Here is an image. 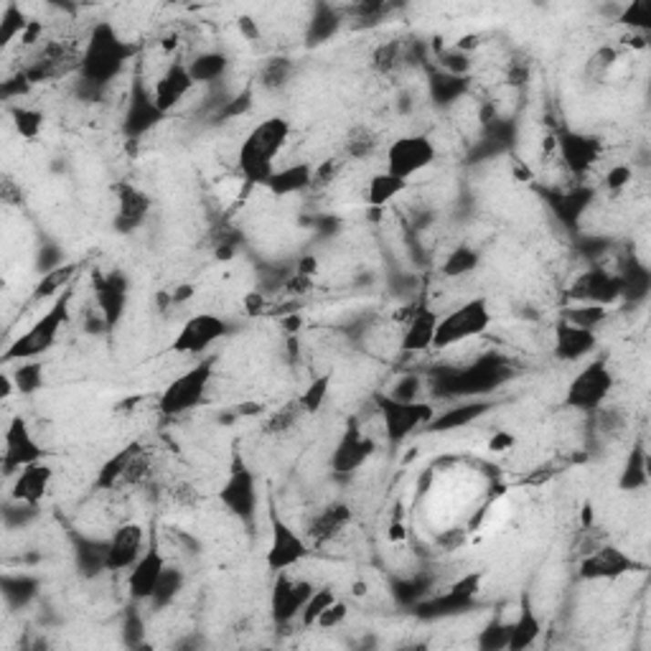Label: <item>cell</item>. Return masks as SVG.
Segmentation results:
<instances>
[{"instance_id": "cell-1", "label": "cell", "mask_w": 651, "mask_h": 651, "mask_svg": "<svg viewBox=\"0 0 651 651\" xmlns=\"http://www.w3.org/2000/svg\"><path fill=\"white\" fill-rule=\"evenodd\" d=\"M290 138V122L285 118H265L257 122L242 140L237 153V169L250 186H267L278 170V158Z\"/></svg>"}, {"instance_id": "cell-2", "label": "cell", "mask_w": 651, "mask_h": 651, "mask_svg": "<svg viewBox=\"0 0 651 651\" xmlns=\"http://www.w3.org/2000/svg\"><path fill=\"white\" fill-rule=\"evenodd\" d=\"M133 57V46L118 34V28L108 21L97 24L87 38L85 51L79 57V74L85 85L105 87L118 79L122 67Z\"/></svg>"}, {"instance_id": "cell-3", "label": "cell", "mask_w": 651, "mask_h": 651, "mask_svg": "<svg viewBox=\"0 0 651 651\" xmlns=\"http://www.w3.org/2000/svg\"><path fill=\"white\" fill-rule=\"evenodd\" d=\"M69 305H72V285L54 298V303L38 315L26 334L13 341L3 354V359L5 362H28V359H38L41 354H46L57 344L61 328L69 324Z\"/></svg>"}, {"instance_id": "cell-4", "label": "cell", "mask_w": 651, "mask_h": 651, "mask_svg": "<svg viewBox=\"0 0 651 651\" xmlns=\"http://www.w3.org/2000/svg\"><path fill=\"white\" fill-rule=\"evenodd\" d=\"M489 326H491V308H489V303L483 301V298H470V301L460 303L459 308H453L450 314L438 318L433 349L459 346L463 341L481 336Z\"/></svg>"}, {"instance_id": "cell-5", "label": "cell", "mask_w": 651, "mask_h": 651, "mask_svg": "<svg viewBox=\"0 0 651 651\" xmlns=\"http://www.w3.org/2000/svg\"><path fill=\"white\" fill-rule=\"evenodd\" d=\"M214 374V359L206 356L204 362L193 364L191 369H186L179 374L166 392L160 395V412L163 415H183V412L193 410L202 399H204L209 382Z\"/></svg>"}, {"instance_id": "cell-6", "label": "cell", "mask_w": 651, "mask_h": 651, "mask_svg": "<svg viewBox=\"0 0 651 651\" xmlns=\"http://www.w3.org/2000/svg\"><path fill=\"white\" fill-rule=\"evenodd\" d=\"M267 517H270V544H267L265 565L273 573H288L308 557V553H311L308 540L293 524H288L285 519L280 517L275 507H270Z\"/></svg>"}, {"instance_id": "cell-7", "label": "cell", "mask_w": 651, "mask_h": 651, "mask_svg": "<svg viewBox=\"0 0 651 651\" xmlns=\"http://www.w3.org/2000/svg\"><path fill=\"white\" fill-rule=\"evenodd\" d=\"M438 158L435 143L428 135H402L387 148V173L410 181L420 170L430 169Z\"/></svg>"}, {"instance_id": "cell-8", "label": "cell", "mask_w": 651, "mask_h": 651, "mask_svg": "<svg viewBox=\"0 0 651 651\" xmlns=\"http://www.w3.org/2000/svg\"><path fill=\"white\" fill-rule=\"evenodd\" d=\"M614 389V374L605 367V362H591L583 367L575 379L567 387L565 402L573 410L591 412L601 408Z\"/></svg>"}, {"instance_id": "cell-9", "label": "cell", "mask_w": 651, "mask_h": 651, "mask_svg": "<svg viewBox=\"0 0 651 651\" xmlns=\"http://www.w3.org/2000/svg\"><path fill=\"white\" fill-rule=\"evenodd\" d=\"M379 412L385 422V435L389 443H402L420 425L435 418V410L425 402H402L395 398H379Z\"/></svg>"}, {"instance_id": "cell-10", "label": "cell", "mask_w": 651, "mask_h": 651, "mask_svg": "<svg viewBox=\"0 0 651 651\" xmlns=\"http://www.w3.org/2000/svg\"><path fill=\"white\" fill-rule=\"evenodd\" d=\"M314 593V583L303 578H293L288 573H278L273 595H270V614L278 626H285L290 621H295L303 614V608L308 604Z\"/></svg>"}, {"instance_id": "cell-11", "label": "cell", "mask_w": 651, "mask_h": 651, "mask_svg": "<svg viewBox=\"0 0 651 651\" xmlns=\"http://www.w3.org/2000/svg\"><path fill=\"white\" fill-rule=\"evenodd\" d=\"M224 336H227L224 318H219V315L214 314H199L183 324L179 336L173 338V346H170V349L176 351V354L202 356V354H206V351L217 344L219 338Z\"/></svg>"}, {"instance_id": "cell-12", "label": "cell", "mask_w": 651, "mask_h": 651, "mask_svg": "<svg viewBox=\"0 0 651 651\" xmlns=\"http://www.w3.org/2000/svg\"><path fill=\"white\" fill-rule=\"evenodd\" d=\"M219 501L224 504L232 517L250 522L257 512V481H254L253 470L244 469V466H234L219 491Z\"/></svg>"}, {"instance_id": "cell-13", "label": "cell", "mask_w": 651, "mask_h": 651, "mask_svg": "<svg viewBox=\"0 0 651 651\" xmlns=\"http://www.w3.org/2000/svg\"><path fill=\"white\" fill-rule=\"evenodd\" d=\"M639 563L631 555H626L621 547L604 544V547H593L591 553H585L580 563V575L585 580H618L626 573H634Z\"/></svg>"}, {"instance_id": "cell-14", "label": "cell", "mask_w": 651, "mask_h": 651, "mask_svg": "<svg viewBox=\"0 0 651 651\" xmlns=\"http://www.w3.org/2000/svg\"><path fill=\"white\" fill-rule=\"evenodd\" d=\"M509 367L499 359H481V362L470 364L466 369L456 372L446 385L450 387L448 392L453 395H479V392H486V389H494L499 387L504 379H507Z\"/></svg>"}, {"instance_id": "cell-15", "label": "cell", "mask_w": 651, "mask_h": 651, "mask_svg": "<svg viewBox=\"0 0 651 651\" xmlns=\"http://www.w3.org/2000/svg\"><path fill=\"white\" fill-rule=\"evenodd\" d=\"M145 553V532L140 524H122L115 530V534L109 537V542L105 544V570L112 573H122L140 560Z\"/></svg>"}, {"instance_id": "cell-16", "label": "cell", "mask_w": 651, "mask_h": 651, "mask_svg": "<svg viewBox=\"0 0 651 651\" xmlns=\"http://www.w3.org/2000/svg\"><path fill=\"white\" fill-rule=\"evenodd\" d=\"M44 459V450L36 443V438L31 435L24 418H16L5 430V448H3V470L11 476L18 473L26 466L36 463Z\"/></svg>"}, {"instance_id": "cell-17", "label": "cell", "mask_w": 651, "mask_h": 651, "mask_svg": "<svg viewBox=\"0 0 651 651\" xmlns=\"http://www.w3.org/2000/svg\"><path fill=\"white\" fill-rule=\"evenodd\" d=\"M166 567H169L166 565V557H163L158 544L145 547V553L130 567V575H128V591L133 595V601H153L158 583L163 578Z\"/></svg>"}, {"instance_id": "cell-18", "label": "cell", "mask_w": 651, "mask_h": 651, "mask_svg": "<svg viewBox=\"0 0 651 651\" xmlns=\"http://www.w3.org/2000/svg\"><path fill=\"white\" fill-rule=\"evenodd\" d=\"M374 453V443L369 435H364V430L351 422L349 428L344 430V435L338 438L334 456H331V469L336 473H351V470L362 469L364 463L369 460Z\"/></svg>"}, {"instance_id": "cell-19", "label": "cell", "mask_w": 651, "mask_h": 651, "mask_svg": "<svg viewBox=\"0 0 651 651\" xmlns=\"http://www.w3.org/2000/svg\"><path fill=\"white\" fill-rule=\"evenodd\" d=\"M191 89H193V79H191V72H189V64L170 61L169 67H166V72L156 79V85H153V92H150V95H153L156 108L160 109L163 115H169L170 109L176 108V105H179Z\"/></svg>"}, {"instance_id": "cell-20", "label": "cell", "mask_w": 651, "mask_h": 651, "mask_svg": "<svg viewBox=\"0 0 651 651\" xmlns=\"http://www.w3.org/2000/svg\"><path fill=\"white\" fill-rule=\"evenodd\" d=\"M621 280L611 275L608 270L593 267L588 273H583L575 285L570 290V295L578 303H595V305H611L621 295Z\"/></svg>"}, {"instance_id": "cell-21", "label": "cell", "mask_w": 651, "mask_h": 651, "mask_svg": "<svg viewBox=\"0 0 651 651\" xmlns=\"http://www.w3.org/2000/svg\"><path fill=\"white\" fill-rule=\"evenodd\" d=\"M97 293V311L102 314L108 328L118 326V321L125 314V303H128V278L122 273H108V275H97L95 278Z\"/></svg>"}, {"instance_id": "cell-22", "label": "cell", "mask_w": 651, "mask_h": 651, "mask_svg": "<svg viewBox=\"0 0 651 651\" xmlns=\"http://www.w3.org/2000/svg\"><path fill=\"white\" fill-rule=\"evenodd\" d=\"M598 338L591 328H580V326L567 324V321H557L555 324V354L557 359L563 362H578L585 359L593 349H595Z\"/></svg>"}, {"instance_id": "cell-23", "label": "cell", "mask_w": 651, "mask_h": 651, "mask_svg": "<svg viewBox=\"0 0 651 651\" xmlns=\"http://www.w3.org/2000/svg\"><path fill=\"white\" fill-rule=\"evenodd\" d=\"M48 486H51V469L44 460H36L16 473L11 496L24 507H36L38 501L48 494Z\"/></svg>"}, {"instance_id": "cell-24", "label": "cell", "mask_w": 651, "mask_h": 651, "mask_svg": "<svg viewBox=\"0 0 651 651\" xmlns=\"http://www.w3.org/2000/svg\"><path fill=\"white\" fill-rule=\"evenodd\" d=\"M557 150L573 173H585L601 156V143L583 133H563L557 138Z\"/></svg>"}, {"instance_id": "cell-25", "label": "cell", "mask_w": 651, "mask_h": 651, "mask_svg": "<svg viewBox=\"0 0 651 651\" xmlns=\"http://www.w3.org/2000/svg\"><path fill=\"white\" fill-rule=\"evenodd\" d=\"M150 212V199L148 193L140 191L133 183H120L118 186V214H115V227L120 232H133L148 217Z\"/></svg>"}, {"instance_id": "cell-26", "label": "cell", "mask_w": 651, "mask_h": 651, "mask_svg": "<svg viewBox=\"0 0 651 651\" xmlns=\"http://www.w3.org/2000/svg\"><path fill=\"white\" fill-rule=\"evenodd\" d=\"M438 318L433 308L428 305H418L415 314L408 321V328L402 334V349L405 351H425L433 349L435 328H438Z\"/></svg>"}, {"instance_id": "cell-27", "label": "cell", "mask_w": 651, "mask_h": 651, "mask_svg": "<svg viewBox=\"0 0 651 651\" xmlns=\"http://www.w3.org/2000/svg\"><path fill=\"white\" fill-rule=\"evenodd\" d=\"M166 115L156 108L153 95H148L143 89H135L128 105V115H125V133L128 135H143L148 133L158 120H163Z\"/></svg>"}, {"instance_id": "cell-28", "label": "cell", "mask_w": 651, "mask_h": 651, "mask_svg": "<svg viewBox=\"0 0 651 651\" xmlns=\"http://www.w3.org/2000/svg\"><path fill=\"white\" fill-rule=\"evenodd\" d=\"M351 522V509L346 504H328L326 509H321L311 522H308V530L305 534L314 540V542H328L334 540L338 532H344L349 527Z\"/></svg>"}, {"instance_id": "cell-29", "label": "cell", "mask_w": 651, "mask_h": 651, "mask_svg": "<svg viewBox=\"0 0 651 651\" xmlns=\"http://www.w3.org/2000/svg\"><path fill=\"white\" fill-rule=\"evenodd\" d=\"M314 173L315 170L311 169V163H305V160L290 163V166L278 169L270 176L267 189L275 193V196H293V193L303 191V189H308V186L314 183Z\"/></svg>"}, {"instance_id": "cell-30", "label": "cell", "mask_w": 651, "mask_h": 651, "mask_svg": "<svg viewBox=\"0 0 651 651\" xmlns=\"http://www.w3.org/2000/svg\"><path fill=\"white\" fill-rule=\"evenodd\" d=\"M540 634H542V624H540V618H537V614L532 611V605L524 604L522 605V611H519L517 621H512L507 649L509 651L530 649L532 644L540 639Z\"/></svg>"}, {"instance_id": "cell-31", "label": "cell", "mask_w": 651, "mask_h": 651, "mask_svg": "<svg viewBox=\"0 0 651 651\" xmlns=\"http://www.w3.org/2000/svg\"><path fill=\"white\" fill-rule=\"evenodd\" d=\"M486 412L483 402H469V405H459V408H450L443 415H435L433 420L428 422L425 428H430L435 433H446V430H459L466 428L469 422H473L476 418H481Z\"/></svg>"}, {"instance_id": "cell-32", "label": "cell", "mask_w": 651, "mask_h": 651, "mask_svg": "<svg viewBox=\"0 0 651 651\" xmlns=\"http://www.w3.org/2000/svg\"><path fill=\"white\" fill-rule=\"evenodd\" d=\"M405 189H408V181H402V179L387 173V170L377 173L369 179V186H367V204L374 206V209H382V206L392 204Z\"/></svg>"}, {"instance_id": "cell-33", "label": "cell", "mask_w": 651, "mask_h": 651, "mask_svg": "<svg viewBox=\"0 0 651 651\" xmlns=\"http://www.w3.org/2000/svg\"><path fill=\"white\" fill-rule=\"evenodd\" d=\"M189 72H191L193 85H212L227 72V57L219 51H204L189 64Z\"/></svg>"}, {"instance_id": "cell-34", "label": "cell", "mask_w": 651, "mask_h": 651, "mask_svg": "<svg viewBox=\"0 0 651 651\" xmlns=\"http://www.w3.org/2000/svg\"><path fill=\"white\" fill-rule=\"evenodd\" d=\"M143 448H140V443H133V446L122 448L118 456H112V459L99 469V479H97V483L102 486V489H115V486H120L122 479H125V473H128V469H130V463H133V459L140 453Z\"/></svg>"}, {"instance_id": "cell-35", "label": "cell", "mask_w": 651, "mask_h": 651, "mask_svg": "<svg viewBox=\"0 0 651 651\" xmlns=\"http://www.w3.org/2000/svg\"><path fill=\"white\" fill-rule=\"evenodd\" d=\"M377 148H379V135L374 133L369 125H354L344 138V153L354 160L369 158Z\"/></svg>"}, {"instance_id": "cell-36", "label": "cell", "mask_w": 651, "mask_h": 651, "mask_svg": "<svg viewBox=\"0 0 651 651\" xmlns=\"http://www.w3.org/2000/svg\"><path fill=\"white\" fill-rule=\"evenodd\" d=\"M481 263V254L476 253L470 244H459L448 253L446 263H443V275L446 278H463L470 275Z\"/></svg>"}, {"instance_id": "cell-37", "label": "cell", "mask_w": 651, "mask_h": 651, "mask_svg": "<svg viewBox=\"0 0 651 651\" xmlns=\"http://www.w3.org/2000/svg\"><path fill=\"white\" fill-rule=\"evenodd\" d=\"M74 270H77L74 265H59L54 267V270H48L46 275L41 278V283L36 285V290H34V298H36V301H46V298L61 295L64 290L72 285Z\"/></svg>"}, {"instance_id": "cell-38", "label": "cell", "mask_w": 651, "mask_h": 651, "mask_svg": "<svg viewBox=\"0 0 651 651\" xmlns=\"http://www.w3.org/2000/svg\"><path fill=\"white\" fill-rule=\"evenodd\" d=\"M649 460H646V453L644 448L636 446L631 450V456L626 460V469L621 473V489L626 491H634V489H644L649 483Z\"/></svg>"}, {"instance_id": "cell-39", "label": "cell", "mask_w": 651, "mask_h": 651, "mask_svg": "<svg viewBox=\"0 0 651 651\" xmlns=\"http://www.w3.org/2000/svg\"><path fill=\"white\" fill-rule=\"evenodd\" d=\"M28 24H31V21H26L24 11H21L18 5L8 3V5L3 8V16H0V46L8 48L16 38L24 36Z\"/></svg>"}, {"instance_id": "cell-40", "label": "cell", "mask_w": 651, "mask_h": 651, "mask_svg": "<svg viewBox=\"0 0 651 651\" xmlns=\"http://www.w3.org/2000/svg\"><path fill=\"white\" fill-rule=\"evenodd\" d=\"M608 315V305H595V303H578V305H570L563 311V321L580 328H595V326L605 321Z\"/></svg>"}, {"instance_id": "cell-41", "label": "cell", "mask_w": 651, "mask_h": 651, "mask_svg": "<svg viewBox=\"0 0 651 651\" xmlns=\"http://www.w3.org/2000/svg\"><path fill=\"white\" fill-rule=\"evenodd\" d=\"M11 118H13V128H16V133L21 135V138H26V140H34V138H38V135H41V130H44V125H46L44 112H38V109H34V108H13Z\"/></svg>"}, {"instance_id": "cell-42", "label": "cell", "mask_w": 651, "mask_h": 651, "mask_svg": "<svg viewBox=\"0 0 651 651\" xmlns=\"http://www.w3.org/2000/svg\"><path fill=\"white\" fill-rule=\"evenodd\" d=\"M13 385L18 392L24 395H31L36 392L38 387L44 385V367L36 362V359H28V362H18V369L11 374Z\"/></svg>"}, {"instance_id": "cell-43", "label": "cell", "mask_w": 651, "mask_h": 651, "mask_svg": "<svg viewBox=\"0 0 651 651\" xmlns=\"http://www.w3.org/2000/svg\"><path fill=\"white\" fill-rule=\"evenodd\" d=\"M328 389H331V377H328V374H324V377L314 379L311 385L305 387V392L301 395V399H298L301 410L308 412V415H314V412L321 410V408H324L326 398H328Z\"/></svg>"}, {"instance_id": "cell-44", "label": "cell", "mask_w": 651, "mask_h": 651, "mask_svg": "<svg viewBox=\"0 0 651 651\" xmlns=\"http://www.w3.org/2000/svg\"><path fill=\"white\" fill-rule=\"evenodd\" d=\"M334 601H336V593L331 591V588H314V593H311V598H308V604H305L301 614L303 626H315L318 615L324 614L326 608L334 604Z\"/></svg>"}, {"instance_id": "cell-45", "label": "cell", "mask_w": 651, "mask_h": 651, "mask_svg": "<svg viewBox=\"0 0 651 651\" xmlns=\"http://www.w3.org/2000/svg\"><path fill=\"white\" fill-rule=\"evenodd\" d=\"M481 591V575H469V578L459 580L450 591H448V595L440 601L443 604V608H456V605H463L469 604L470 598L476 595V593Z\"/></svg>"}, {"instance_id": "cell-46", "label": "cell", "mask_w": 651, "mask_h": 651, "mask_svg": "<svg viewBox=\"0 0 651 651\" xmlns=\"http://www.w3.org/2000/svg\"><path fill=\"white\" fill-rule=\"evenodd\" d=\"M615 59H618L615 48L601 46L593 54L591 59H588V64H585V74L591 77L593 82H604L605 77L611 74V69H614Z\"/></svg>"}, {"instance_id": "cell-47", "label": "cell", "mask_w": 651, "mask_h": 651, "mask_svg": "<svg viewBox=\"0 0 651 651\" xmlns=\"http://www.w3.org/2000/svg\"><path fill=\"white\" fill-rule=\"evenodd\" d=\"M336 26H338V18L334 16V11L321 5V8H318V13L314 16L311 26H308V36H311V44H321V41H326V38L334 36Z\"/></svg>"}, {"instance_id": "cell-48", "label": "cell", "mask_w": 651, "mask_h": 651, "mask_svg": "<svg viewBox=\"0 0 651 651\" xmlns=\"http://www.w3.org/2000/svg\"><path fill=\"white\" fill-rule=\"evenodd\" d=\"M290 74H293V64H290L288 59H270L265 61L260 79H263V85L270 87V89H278V87L288 82Z\"/></svg>"}, {"instance_id": "cell-49", "label": "cell", "mask_w": 651, "mask_h": 651, "mask_svg": "<svg viewBox=\"0 0 651 651\" xmlns=\"http://www.w3.org/2000/svg\"><path fill=\"white\" fill-rule=\"evenodd\" d=\"M181 573L176 570V567H166V573H163V578H160V583H158L156 588V595H153V601H156L158 605L160 604H169V601H173L176 598V593L181 591Z\"/></svg>"}, {"instance_id": "cell-50", "label": "cell", "mask_w": 651, "mask_h": 651, "mask_svg": "<svg viewBox=\"0 0 651 651\" xmlns=\"http://www.w3.org/2000/svg\"><path fill=\"white\" fill-rule=\"evenodd\" d=\"M509 628L512 624H504V621H494L491 626H486V631H481V649H507L509 644Z\"/></svg>"}, {"instance_id": "cell-51", "label": "cell", "mask_w": 651, "mask_h": 651, "mask_svg": "<svg viewBox=\"0 0 651 651\" xmlns=\"http://www.w3.org/2000/svg\"><path fill=\"white\" fill-rule=\"evenodd\" d=\"M621 21H626L634 28H646L651 24V3L649 0H636L626 8V13L621 16Z\"/></svg>"}, {"instance_id": "cell-52", "label": "cell", "mask_w": 651, "mask_h": 651, "mask_svg": "<svg viewBox=\"0 0 651 651\" xmlns=\"http://www.w3.org/2000/svg\"><path fill=\"white\" fill-rule=\"evenodd\" d=\"M399 54H402L399 41H389V44H385V46L377 48V54H374V67H377L379 72H389V69L398 67Z\"/></svg>"}, {"instance_id": "cell-53", "label": "cell", "mask_w": 651, "mask_h": 651, "mask_svg": "<svg viewBox=\"0 0 651 651\" xmlns=\"http://www.w3.org/2000/svg\"><path fill=\"white\" fill-rule=\"evenodd\" d=\"M346 621V605L341 604V601H334V604L326 608L324 614L318 615V621H315V626L318 628H338L341 624Z\"/></svg>"}, {"instance_id": "cell-54", "label": "cell", "mask_w": 651, "mask_h": 651, "mask_svg": "<svg viewBox=\"0 0 651 651\" xmlns=\"http://www.w3.org/2000/svg\"><path fill=\"white\" fill-rule=\"evenodd\" d=\"M631 179H634V170H631V166H626V163L611 166V170L605 173V189H611V191H621V189H626L628 183H631Z\"/></svg>"}, {"instance_id": "cell-55", "label": "cell", "mask_w": 651, "mask_h": 651, "mask_svg": "<svg viewBox=\"0 0 651 651\" xmlns=\"http://www.w3.org/2000/svg\"><path fill=\"white\" fill-rule=\"evenodd\" d=\"M301 412L303 410L298 402H293V405H288V408H283V410L273 418V422H270V430H275V433H278V430H285V428H290V425L295 422V418H298Z\"/></svg>"}, {"instance_id": "cell-56", "label": "cell", "mask_w": 651, "mask_h": 651, "mask_svg": "<svg viewBox=\"0 0 651 651\" xmlns=\"http://www.w3.org/2000/svg\"><path fill=\"white\" fill-rule=\"evenodd\" d=\"M514 443H517V438L509 430H494V433L489 435V450L491 453H507V450L514 448Z\"/></svg>"}, {"instance_id": "cell-57", "label": "cell", "mask_w": 651, "mask_h": 651, "mask_svg": "<svg viewBox=\"0 0 651 651\" xmlns=\"http://www.w3.org/2000/svg\"><path fill=\"white\" fill-rule=\"evenodd\" d=\"M415 395H418V379H415V377H408V379L399 382V389L392 398L402 399V402H415Z\"/></svg>"}, {"instance_id": "cell-58", "label": "cell", "mask_w": 651, "mask_h": 651, "mask_svg": "<svg viewBox=\"0 0 651 651\" xmlns=\"http://www.w3.org/2000/svg\"><path fill=\"white\" fill-rule=\"evenodd\" d=\"M128 644L133 646V634H138V636H143V621L138 618V615H130L128 618Z\"/></svg>"}, {"instance_id": "cell-59", "label": "cell", "mask_w": 651, "mask_h": 651, "mask_svg": "<svg viewBox=\"0 0 651 651\" xmlns=\"http://www.w3.org/2000/svg\"><path fill=\"white\" fill-rule=\"evenodd\" d=\"M240 31L250 38V41H254V38L260 36V31H257V26H254L253 18H240Z\"/></svg>"}, {"instance_id": "cell-60", "label": "cell", "mask_w": 651, "mask_h": 651, "mask_svg": "<svg viewBox=\"0 0 651 651\" xmlns=\"http://www.w3.org/2000/svg\"><path fill=\"white\" fill-rule=\"evenodd\" d=\"M593 519H595L593 504H585V507H583V517H580V522H583V530H593Z\"/></svg>"}, {"instance_id": "cell-61", "label": "cell", "mask_w": 651, "mask_h": 651, "mask_svg": "<svg viewBox=\"0 0 651 651\" xmlns=\"http://www.w3.org/2000/svg\"><path fill=\"white\" fill-rule=\"evenodd\" d=\"M298 273L301 275H305V278H311L315 273V260L314 257H305V260H301V267H298Z\"/></svg>"}, {"instance_id": "cell-62", "label": "cell", "mask_w": 651, "mask_h": 651, "mask_svg": "<svg viewBox=\"0 0 651 651\" xmlns=\"http://www.w3.org/2000/svg\"><path fill=\"white\" fill-rule=\"evenodd\" d=\"M405 537H408L405 527H402L399 522H395V524L389 527V540H392V542H399V540H405Z\"/></svg>"}]
</instances>
